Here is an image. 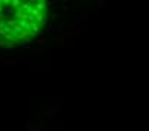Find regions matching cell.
Masks as SVG:
<instances>
[{"mask_svg": "<svg viewBox=\"0 0 149 131\" xmlns=\"http://www.w3.org/2000/svg\"><path fill=\"white\" fill-rule=\"evenodd\" d=\"M48 20L45 2H0V47L29 42Z\"/></svg>", "mask_w": 149, "mask_h": 131, "instance_id": "obj_1", "label": "cell"}]
</instances>
